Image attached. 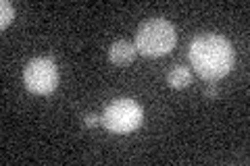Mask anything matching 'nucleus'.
<instances>
[{
    "instance_id": "2",
    "label": "nucleus",
    "mask_w": 250,
    "mask_h": 166,
    "mask_svg": "<svg viewBox=\"0 0 250 166\" xmlns=\"http://www.w3.org/2000/svg\"><path fill=\"white\" fill-rule=\"evenodd\" d=\"M177 42V31L173 23L167 19H148L138 27L136 34V48L144 56H165L175 48Z\"/></svg>"
},
{
    "instance_id": "4",
    "label": "nucleus",
    "mask_w": 250,
    "mask_h": 166,
    "mask_svg": "<svg viewBox=\"0 0 250 166\" xmlns=\"http://www.w3.org/2000/svg\"><path fill=\"white\" fill-rule=\"evenodd\" d=\"M23 83L31 93H40V96L54 92L59 85V69L54 60L48 56H38L29 60L23 69Z\"/></svg>"
},
{
    "instance_id": "6",
    "label": "nucleus",
    "mask_w": 250,
    "mask_h": 166,
    "mask_svg": "<svg viewBox=\"0 0 250 166\" xmlns=\"http://www.w3.org/2000/svg\"><path fill=\"white\" fill-rule=\"evenodd\" d=\"M190 81H192V73L188 67H175L167 73V83L173 90H184L190 85Z\"/></svg>"
},
{
    "instance_id": "8",
    "label": "nucleus",
    "mask_w": 250,
    "mask_h": 166,
    "mask_svg": "<svg viewBox=\"0 0 250 166\" xmlns=\"http://www.w3.org/2000/svg\"><path fill=\"white\" fill-rule=\"evenodd\" d=\"M98 123H100V116H96V114H85L83 116V127H88V129L96 127Z\"/></svg>"
},
{
    "instance_id": "7",
    "label": "nucleus",
    "mask_w": 250,
    "mask_h": 166,
    "mask_svg": "<svg viewBox=\"0 0 250 166\" xmlns=\"http://www.w3.org/2000/svg\"><path fill=\"white\" fill-rule=\"evenodd\" d=\"M15 19V6L9 2V0H2L0 2V27H9V23Z\"/></svg>"
},
{
    "instance_id": "1",
    "label": "nucleus",
    "mask_w": 250,
    "mask_h": 166,
    "mask_svg": "<svg viewBox=\"0 0 250 166\" xmlns=\"http://www.w3.org/2000/svg\"><path fill=\"white\" fill-rule=\"evenodd\" d=\"M194 71L205 81H219L233 69V48L229 39L217 34H200L192 39L188 50Z\"/></svg>"
},
{
    "instance_id": "5",
    "label": "nucleus",
    "mask_w": 250,
    "mask_h": 166,
    "mask_svg": "<svg viewBox=\"0 0 250 166\" xmlns=\"http://www.w3.org/2000/svg\"><path fill=\"white\" fill-rule=\"evenodd\" d=\"M136 54H138L136 44L119 39V42H115L111 48H108V60L117 67H125V65H129V62H134Z\"/></svg>"
},
{
    "instance_id": "3",
    "label": "nucleus",
    "mask_w": 250,
    "mask_h": 166,
    "mask_svg": "<svg viewBox=\"0 0 250 166\" xmlns=\"http://www.w3.org/2000/svg\"><path fill=\"white\" fill-rule=\"evenodd\" d=\"M144 123V110L131 98H117L100 114V125L115 135L136 131Z\"/></svg>"
},
{
    "instance_id": "9",
    "label": "nucleus",
    "mask_w": 250,
    "mask_h": 166,
    "mask_svg": "<svg viewBox=\"0 0 250 166\" xmlns=\"http://www.w3.org/2000/svg\"><path fill=\"white\" fill-rule=\"evenodd\" d=\"M205 98H208V100L217 98V88H215V85H210V88L205 90Z\"/></svg>"
}]
</instances>
